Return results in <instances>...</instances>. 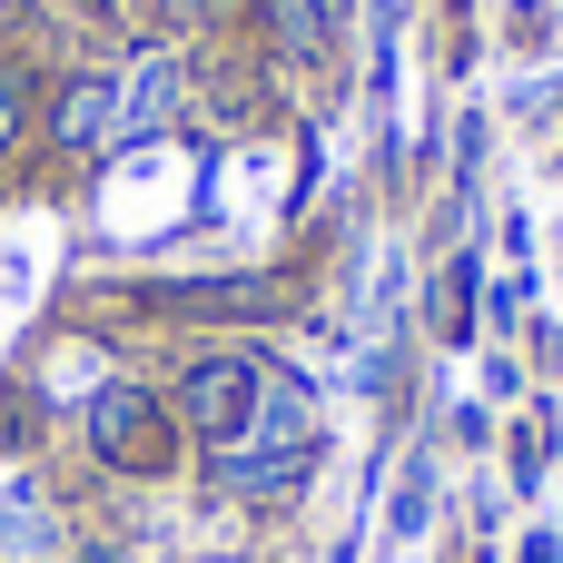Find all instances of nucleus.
<instances>
[{"mask_svg":"<svg viewBox=\"0 0 563 563\" xmlns=\"http://www.w3.org/2000/svg\"><path fill=\"white\" fill-rule=\"evenodd\" d=\"M49 445V396L30 376H0V465H30Z\"/></svg>","mask_w":563,"mask_h":563,"instance_id":"nucleus-9","label":"nucleus"},{"mask_svg":"<svg viewBox=\"0 0 563 563\" xmlns=\"http://www.w3.org/2000/svg\"><path fill=\"white\" fill-rule=\"evenodd\" d=\"M317 445H327V435H317V396L277 366V376H267L257 426H247L228 455H208V495H218V505H257V515H267V505H287V495L317 475Z\"/></svg>","mask_w":563,"mask_h":563,"instance_id":"nucleus-1","label":"nucleus"},{"mask_svg":"<svg viewBox=\"0 0 563 563\" xmlns=\"http://www.w3.org/2000/svg\"><path fill=\"white\" fill-rule=\"evenodd\" d=\"M148 317H198V327H238V317H277V277H168L139 287Z\"/></svg>","mask_w":563,"mask_h":563,"instance_id":"nucleus-5","label":"nucleus"},{"mask_svg":"<svg viewBox=\"0 0 563 563\" xmlns=\"http://www.w3.org/2000/svg\"><path fill=\"white\" fill-rule=\"evenodd\" d=\"M49 554H69V515H59V495H49L40 475L0 465V563H49Z\"/></svg>","mask_w":563,"mask_h":563,"instance_id":"nucleus-6","label":"nucleus"},{"mask_svg":"<svg viewBox=\"0 0 563 563\" xmlns=\"http://www.w3.org/2000/svg\"><path fill=\"white\" fill-rule=\"evenodd\" d=\"M79 445H89V465L109 485H168L188 465V435H178L158 376H139V366H119V376H99L79 396Z\"/></svg>","mask_w":563,"mask_h":563,"instance_id":"nucleus-2","label":"nucleus"},{"mask_svg":"<svg viewBox=\"0 0 563 563\" xmlns=\"http://www.w3.org/2000/svg\"><path fill=\"white\" fill-rule=\"evenodd\" d=\"M168 109H178V59L148 49V59L129 69V89H119V148H139L148 129H168Z\"/></svg>","mask_w":563,"mask_h":563,"instance_id":"nucleus-7","label":"nucleus"},{"mask_svg":"<svg viewBox=\"0 0 563 563\" xmlns=\"http://www.w3.org/2000/svg\"><path fill=\"white\" fill-rule=\"evenodd\" d=\"M20 148H40V69L20 49H0V168Z\"/></svg>","mask_w":563,"mask_h":563,"instance_id":"nucleus-8","label":"nucleus"},{"mask_svg":"<svg viewBox=\"0 0 563 563\" xmlns=\"http://www.w3.org/2000/svg\"><path fill=\"white\" fill-rule=\"evenodd\" d=\"M40 148H59V158H109V148H119V79H109V69H69V79L40 99Z\"/></svg>","mask_w":563,"mask_h":563,"instance_id":"nucleus-4","label":"nucleus"},{"mask_svg":"<svg viewBox=\"0 0 563 563\" xmlns=\"http://www.w3.org/2000/svg\"><path fill=\"white\" fill-rule=\"evenodd\" d=\"M267 356L257 346H238V336H208V346H188L168 376H158V396H168V416H178V435H188V455H228L247 426H257V406H267Z\"/></svg>","mask_w":563,"mask_h":563,"instance_id":"nucleus-3","label":"nucleus"}]
</instances>
